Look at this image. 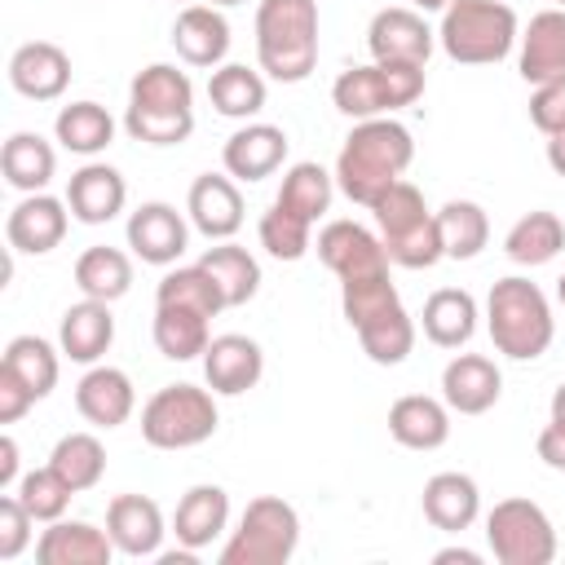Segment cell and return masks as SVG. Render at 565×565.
I'll use <instances>...</instances> for the list:
<instances>
[{
	"label": "cell",
	"mask_w": 565,
	"mask_h": 565,
	"mask_svg": "<svg viewBox=\"0 0 565 565\" xmlns=\"http://www.w3.org/2000/svg\"><path fill=\"white\" fill-rule=\"evenodd\" d=\"M411 159H415V141H411V128L406 124H397L393 115L358 119L353 132L340 146L335 185H340V194L349 203L371 207L393 181H402V172L411 168Z\"/></svg>",
	"instance_id": "cell-1"
},
{
	"label": "cell",
	"mask_w": 565,
	"mask_h": 565,
	"mask_svg": "<svg viewBox=\"0 0 565 565\" xmlns=\"http://www.w3.org/2000/svg\"><path fill=\"white\" fill-rule=\"evenodd\" d=\"M124 128L146 146H181L194 132V84L172 62H150L128 84Z\"/></svg>",
	"instance_id": "cell-2"
},
{
	"label": "cell",
	"mask_w": 565,
	"mask_h": 565,
	"mask_svg": "<svg viewBox=\"0 0 565 565\" xmlns=\"http://www.w3.org/2000/svg\"><path fill=\"white\" fill-rule=\"evenodd\" d=\"M256 62L278 84L309 79L318 66V0H260Z\"/></svg>",
	"instance_id": "cell-3"
},
{
	"label": "cell",
	"mask_w": 565,
	"mask_h": 565,
	"mask_svg": "<svg viewBox=\"0 0 565 565\" xmlns=\"http://www.w3.org/2000/svg\"><path fill=\"white\" fill-rule=\"evenodd\" d=\"M486 327H490V340L503 358L512 362H534L552 349V335H556V318H552V305L543 296L539 282L521 278V274H508L490 287L486 296Z\"/></svg>",
	"instance_id": "cell-4"
},
{
	"label": "cell",
	"mask_w": 565,
	"mask_h": 565,
	"mask_svg": "<svg viewBox=\"0 0 565 565\" xmlns=\"http://www.w3.org/2000/svg\"><path fill=\"white\" fill-rule=\"evenodd\" d=\"M521 40V22L508 0H450L441 9L437 44L459 66H494Z\"/></svg>",
	"instance_id": "cell-5"
},
{
	"label": "cell",
	"mask_w": 565,
	"mask_h": 565,
	"mask_svg": "<svg viewBox=\"0 0 565 565\" xmlns=\"http://www.w3.org/2000/svg\"><path fill=\"white\" fill-rule=\"evenodd\" d=\"M296 547H300V512L278 494H256L243 508L238 530H230L216 561L221 565H287Z\"/></svg>",
	"instance_id": "cell-6"
},
{
	"label": "cell",
	"mask_w": 565,
	"mask_h": 565,
	"mask_svg": "<svg viewBox=\"0 0 565 565\" xmlns=\"http://www.w3.org/2000/svg\"><path fill=\"white\" fill-rule=\"evenodd\" d=\"M216 393L199 384H163L141 406V437L154 450H190L216 433Z\"/></svg>",
	"instance_id": "cell-7"
},
{
	"label": "cell",
	"mask_w": 565,
	"mask_h": 565,
	"mask_svg": "<svg viewBox=\"0 0 565 565\" xmlns=\"http://www.w3.org/2000/svg\"><path fill=\"white\" fill-rule=\"evenodd\" d=\"M424 97V66L411 62H366L340 71L331 84V102L349 119H380Z\"/></svg>",
	"instance_id": "cell-8"
},
{
	"label": "cell",
	"mask_w": 565,
	"mask_h": 565,
	"mask_svg": "<svg viewBox=\"0 0 565 565\" xmlns=\"http://www.w3.org/2000/svg\"><path fill=\"white\" fill-rule=\"evenodd\" d=\"M486 543L499 565H552L556 530L534 499H499L486 516Z\"/></svg>",
	"instance_id": "cell-9"
},
{
	"label": "cell",
	"mask_w": 565,
	"mask_h": 565,
	"mask_svg": "<svg viewBox=\"0 0 565 565\" xmlns=\"http://www.w3.org/2000/svg\"><path fill=\"white\" fill-rule=\"evenodd\" d=\"M433 44H437V31L424 22L419 9L411 4H393V9H380L366 26V49H371V62H411V66H428L433 57Z\"/></svg>",
	"instance_id": "cell-10"
},
{
	"label": "cell",
	"mask_w": 565,
	"mask_h": 565,
	"mask_svg": "<svg viewBox=\"0 0 565 565\" xmlns=\"http://www.w3.org/2000/svg\"><path fill=\"white\" fill-rule=\"evenodd\" d=\"M128 247H132V256H141L146 265H177L181 256H185V247H190V225H185V216L172 207V203H163V199H150V203H141L132 216H128Z\"/></svg>",
	"instance_id": "cell-11"
},
{
	"label": "cell",
	"mask_w": 565,
	"mask_h": 565,
	"mask_svg": "<svg viewBox=\"0 0 565 565\" xmlns=\"http://www.w3.org/2000/svg\"><path fill=\"white\" fill-rule=\"evenodd\" d=\"M66 225H71L66 199H53L40 190V194H22L13 203L9 221H4V238L22 256H44L66 238Z\"/></svg>",
	"instance_id": "cell-12"
},
{
	"label": "cell",
	"mask_w": 565,
	"mask_h": 565,
	"mask_svg": "<svg viewBox=\"0 0 565 565\" xmlns=\"http://www.w3.org/2000/svg\"><path fill=\"white\" fill-rule=\"evenodd\" d=\"M185 212L203 238H212V243L234 238L243 230V190L230 172H203V177H194V185L185 194Z\"/></svg>",
	"instance_id": "cell-13"
},
{
	"label": "cell",
	"mask_w": 565,
	"mask_h": 565,
	"mask_svg": "<svg viewBox=\"0 0 565 565\" xmlns=\"http://www.w3.org/2000/svg\"><path fill=\"white\" fill-rule=\"evenodd\" d=\"M260 375H265V353L252 335L225 331V335H212V344L203 349V380L221 397H238L256 388Z\"/></svg>",
	"instance_id": "cell-14"
},
{
	"label": "cell",
	"mask_w": 565,
	"mask_h": 565,
	"mask_svg": "<svg viewBox=\"0 0 565 565\" xmlns=\"http://www.w3.org/2000/svg\"><path fill=\"white\" fill-rule=\"evenodd\" d=\"M9 84L26 102H57L71 84V57L53 40H26L9 57Z\"/></svg>",
	"instance_id": "cell-15"
},
{
	"label": "cell",
	"mask_w": 565,
	"mask_h": 565,
	"mask_svg": "<svg viewBox=\"0 0 565 565\" xmlns=\"http://www.w3.org/2000/svg\"><path fill=\"white\" fill-rule=\"evenodd\" d=\"M106 534H110L115 552L146 561V556H159L168 530H163V512L150 494H115L106 508Z\"/></svg>",
	"instance_id": "cell-16"
},
{
	"label": "cell",
	"mask_w": 565,
	"mask_h": 565,
	"mask_svg": "<svg viewBox=\"0 0 565 565\" xmlns=\"http://www.w3.org/2000/svg\"><path fill=\"white\" fill-rule=\"evenodd\" d=\"M318 260L335 274V278H353V274H371V269H388V252L384 238L371 234L358 221H327L318 230Z\"/></svg>",
	"instance_id": "cell-17"
},
{
	"label": "cell",
	"mask_w": 565,
	"mask_h": 565,
	"mask_svg": "<svg viewBox=\"0 0 565 565\" xmlns=\"http://www.w3.org/2000/svg\"><path fill=\"white\" fill-rule=\"evenodd\" d=\"M124 203H128V181L110 163H93L88 159L66 181V207H71V216L79 225H106V221H115L124 212Z\"/></svg>",
	"instance_id": "cell-18"
},
{
	"label": "cell",
	"mask_w": 565,
	"mask_h": 565,
	"mask_svg": "<svg viewBox=\"0 0 565 565\" xmlns=\"http://www.w3.org/2000/svg\"><path fill=\"white\" fill-rule=\"evenodd\" d=\"M503 393V375L486 353H455L441 371V402L459 415H486Z\"/></svg>",
	"instance_id": "cell-19"
},
{
	"label": "cell",
	"mask_w": 565,
	"mask_h": 565,
	"mask_svg": "<svg viewBox=\"0 0 565 565\" xmlns=\"http://www.w3.org/2000/svg\"><path fill=\"white\" fill-rule=\"evenodd\" d=\"M221 163L234 181H265L287 163V132L278 124H243L225 137Z\"/></svg>",
	"instance_id": "cell-20"
},
{
	"label": "cell",
	"mask_w": 565,
	"mask_h": 565,
	"mask_svg": "<svg viewBox=\"0 0 565 565\" xmlns=\"http://www.w3.org/2000/svg\"><path fill=\"white\" fill-rule=\"evenodd\" d=\"M75 411L93 428L128 424V415L137 411V388H132L128 371H119V366H88L84 380L75 384Z\"/></svg>",
	"instance_id": "cell-21"
},
{
	"label": "cell",
	"mask_w": 565,
	"mask_h": 565,
	"mask_svg": "<svg viewBox=\"0 0 565 565\" xmlns=\"http://www.w3.org/2000/svg\"><path fill=\"white\" fill-rule=\"evenodd\" d=\"M521 57L516 71L525 84H552L565 79V9H543L530 18V26L521 31Z\"/></svg>",
	"instance_id": "cell-22"
},
{
	"label": "cell",
	"mask_w": 565,
	"mask_h": 565,
	"mask_svg": "<svg viewBox=\"0 0 565 565\" xmlns=\"http://www.w3.org/2000/svg\"><path fill=\"white\" fill-rule=\"evenodd\" d=\"M110 344H115V313H110L106 300H88L84 296L79 305H71L62 313V322H57V349H62V358H71L79 366H97Z\"/></svg>",
	"instance_id": "cell-23"
},
{
	"label": "cell",
	"mask_w": 565,
	"mask_h": 565,
	"mask_svg": "<svg viewBox=\"0 0 565 565\" xmlns=\"http://www.w3.org/2000/svg\"><path fill=\"white\" fill-rule=\"evenodd\" d=\"M115 543L106 530H97L93 521H49V530H40L35 539V561L40 565H110Z\"/></svg>",
	"instance_id": "cell-24"
},
{
	"label": "cell",
	"mask_w": 565,
	"mask_h": 565,
	"mask_svg": "<svg viewBox=\"0 0 565 565\" xmlns=\"http://www.w3.org/2000/svg\"><path fill=\"white\" fill-rule=\"evenodd\" d=\"M172 44L185 66H221L230 53V22L216 4H185L172 22Z\"/></svg>",
	"instance_id": "cell-25"
},
{
	"label": "cell",
	"mask_w": 565,
	"mask_h": 565,
	"mask_svg": "<svg viewBox=\"0 0 565 565\" xmlns=\"http://www.w3.org/2000/svg\"><path fill=\"white\" fill-rule=\"evenodd\" d=\"M388 437L406 450H437L450 441V406L428 393H406L388 406Z\"/></svg>",
	"instance_id": "cell-26"
},
{
	"label": "cell",
	"mask_w": 565,
	"mask_h": 565,
	"mask_svg": "<svg viewBox=\"0 0 565 565\" xmlns=\"http://www.w3.org/2000/svg\"><path fill=\"white\" fill-rule=\"evenodd\" d=\"M419 508H424V521L433 530L463 534L481 516V490H477V481L468 472H437V477L424 481Z\"/></svg>",
	"instance_id": "cell-27"
},
{
	"label": "cell",
	"mask_w": 565,
	"mask_h": 565,
	"mask_svg": "<svg viewBox=\"0 0 565 565\" xmlns=\"http://www.w3.org/2000/svg\"><path fill=\"white\" fill-rule=\"evenodd\" d=\"M225 530H230V494H225L221 486H207V481H203V486H190V490L181 494L177 512H172V534H177V543L203 552V547H212Z\"/></svg>",
	"instance_id": "cell-28"
},
{
	"label": "cell",
	"mask_w": 565,
	"mask_h": 565,
	"mask_svg": "<svg viewBox=\"0 0 565 565\" xmlns=\"http://www.w3.org/2000/svg\"><path fill=\"white\" fill-rule=\"evenodd\" d=\"M477 300L463 291V287H437L428 300H424V313H419V327L424 335L437 344V349H463L477 331Z\"/></svg>",
	"instance_id": "cell-29"
},
{
	"label": "cell",
	"mask_w": 565,
	"mask_h": 565,
	"mask_svg": "<svg viewBox=\"0 0 565 565\" xmlns=\"http://www.w3.org/2000/svg\"><path fill=\"white\" fill-rule=\"evenodd\" d=\"M0 172L18 194H40L57 172V150L40 132H13L0 150Z\"/></svg>",
	"instance_id": "cell-30"
},
{
	"label": "cell",
	"mask_w": 565,
	"mask_h": 565,
	"mask_svg": "<svg viewBox=\"0 0 565 565\" xmlns=\"http://www.w3.org/2000/svg\"><path fill=\"white\" fill-rule=\"evenodd\" d=\"M561 247H565V225H561V216H556V212H547V207L525 212V216L508 230V238H503L508 260H512V265H525V269L556 260V256H561Z\"/></svg>",
	"instance_id": "cell-31"
},
{
	"label": "cell",
	"mask_w": 565,
	"mask_h": 565,
	"mask_svg": "<svg viewBox=\"0 0 565 565\" xmlns=\"http://www.w3.org/2000/svg\"><path fill=\"white\" fill-rule=\"evenodd\" d=\"M212 318L194 313V309H177V305H154V349L168 358V362H194L203 358V349L212 344Z\"/></svg>",
	"instance_id": "cell-32"
},
{
	"label": "cell",
	"mask_w": 565,
	"mask_h": 565,
	"mask_svg": "<svg viewBox=\"0 0 565 565\" xmlns=\"http://www.w3.org/2000/svg\"><path fill=\"white\" fill-rule=\"evenodd\" d=\"M265 75L243 66V62H221L207 79V97L216 106V115L225 119H252L265 110Z\"/></svg>",
	"instance_id": "cell-33"
},
{
	"label": "cell",
	"mask_w": 565,
	"mask_h": 565,
	"mask_svg": "<svg viewBox=\"0 0 565 565\" xmlns=\"http://www.w3.org/2000/svg\"><path fill=\"white\" fill-rule=\"evenodd\" d=\"M53 137H57L71 154L93 159V154H102V150L115 141V119H110V110H106L102 102H88V97H84V102H71V106L57 110Z\"/></svg>",
	"instance_id": "cell-34"
},
{
	"label": "cell",
	"mask_w": 565,
	"mask_h": 565,
	"mask_svg": "<svg viewBox=\"0 0 565 565\" xmlns=\"http://www.w3.org/2000/svg\"><path fill=\"white\" fill-rule=\"evenodd\" d=\"M199 265L216 278V287H221V296H225L230 309L247 305V300L260 291V265H256V256H252L247 247L230 243V238L212 243V247L199 256Z\"/></svg>",
	"instance_id": "cell-35"
},
{
	"label": "cell",
	"mask_w": 565,
	"mask_h": 565,
	"mask_svg": "<svg viewBox=\"0 0 565 565\" xmlns=\"http://www.w3.org/2000/svg\"><path fill=\"white\" fill-rule=\"evenodd\" d=\"M75 287H79L88 300L115 305V300L128 296V287H132V260H128V252L106 247V243L84 247L79 260H75Z\"/></svg>",
	"instance_id": "cell-36"
},
{
	"label": "cell",
	"mask_w": 565,
	"mask_h": 565,
	"mask_svg": "<svg viewBox=\"0 0 565 565\" xmlns=\"http://www.w3.org/2000/svg\"><path fill=\"white\" fill-rule=\"evenodd\" d=\"M437 234L450 260H472L490 243V216L472 199H450L446 207H437Z\"/></svg>",
	"instance_id": "cell-37"
},
{
	"label": "cell",
	"mask_w": 565,
	"mask_h": 565,
	"mask_svg": "<svg viewBox=\"0 0 565 565\" xmlns=\"http://www.w3.org/2000/svg\"><path fill=\"white\" fill-rule=\"evenodd\" d=\"M331 194H335V172H327L322 163H291L282 172V185H278L274 203L318 225V216L331 212Z\"/></svg>",
	"instance_id": "cell-38"
},
{
	"label": "cell",
	"mask_w": 565,
	"mask_h": 565,
	"mask_svg": "<svg viewBox=\"0 0 565 565\" xmlns=\"http://www.w3.org/2000/svg\"><path fill=\"white\" fill-rule=\"evenodd\" d=\"M154 305L194 309L203 318H216L221 309H230L225 296H221V287H216V278L203 265H177V269H168L159 278V287H154Z\"/></svg>",
	"instance_id": "cell-39"
},
{
	"label": "cell",
	"mask_w": 565,
	"mask_h": 565,
	"mask_svg": "<svg viewBox=\"0 0 565 565\" xmlns=\"http://www.w3.org/2000/svg\"><path fill=\"white\" fill-rule=\"evenodd\" d=\"M358 344L375 366H397L415 349V318L402 305H393V309H384L358 327Z\"/></svg>",
	"instance_id": "cell-40"
},
{
	"label": "cell",
	"mask_w": 565,
	"mask_h": 565,
	"mask_svg": "<svg viewBox=\"0 0 565 565\" xmlns=\"http://www.w3.org/2000/svg\"><path fill=\"white\" fill-rule=\"evenodd\" d=\"M57 353H62V349H53V344L40 340V335H13V340L4 344L0 366L13 371V375L35 393V402H40V397H49V393L57 388V371H62Z\"/></svg>",
	"instance_id": "cell-41"
},
{
	"label": "cell",
	"mask_w": 565,
	"mask_h": 565,
	"mask_svg": "<svg viewBox=\"0 0 565 565\" xmlns=\"http://www.w3.org/2000/svg\"><path fill=\"white\" fill-rule=\"evenodd\" d=\"M49 463L62 472V481H66L75 494H84V490H93V486L102 481V472H106V446H102L93 433H66V437H57Z\"/></svg>",
	"instance_id": "cell-42"
},
{
	"label": "cell",
	"mask_w": 565,
	"mask_h": 565,
	"mask_svg": "<svg viewBox=\"0 0 565 565\" xmlns=\"http://www.w3.org/2000/svg\"><path fill=\"white\" fill-rule=\"evenodd\" d=\"M402 305L397 300V287L388 278V269H371V274H353V278H340V309H344V322L358 331L362 322H371L375 313Z\"/></svg>",
	"instance_id": "cell-43"
},
{
	"label": "cell",
	"mask_w": 565,
	"mask_h": 565,
	"mask_svg": "<svg viewBox=\"0 0 565 565\" xmlns=\"http://www.w3.org/2000/svg\"><path fill=\"white\" fill-rule=\"evenodd\" d=\"M13 494L26 503V512L35 516V521H62L66 516V508H71V486L62 481V472L53 468V463H44V468H35V472H22L18 477V486H13Z\"/></svg>",
	"instance_id": "cell-44"
},
{
	"label": "cell",
	"mask_w": 565,
	"mask_h": 565,
	"mask_svg": "<svg viewBox=\"0 0 565 565\" xmlns=\"http://www.w3.org/2000/svg\"><path fill=\"white\" fill-rule=\"evenodd\" d=\"M256 234H260V247H265L274 260H300V256L313 247V221H305V216H296V212H287V207H278V203L260 216Z\"/></svg>",
	"instance_id": "cell-45"
},
{
	"label": "cell",
	"mask_w": 565,
	"mask_h": 565,
	"mask_svg": "<svg viewBox=\"0 0 565 565\" xmlns=\"http://www.w3.org/2000/svg\"><path fill=\"white\" fill-rule=\"evenodd\" d=\"M371 212H375L380 238H393V234H402V230H411V225H419V221L433 216L428 203H424V194H419V185H411L406 177L393 181V185L371 203Z\"/></svg>",
	"instance_id": "cell-46"
},
{
	"label": "cell",
	"mask_w": 565,
	"mask_h": 565,
	"mask_svg": "<svg viewBox=\"0 0 565 565\" xmlns=\"http://www.w3.org/2000/svg\"><path fill=\"white\" fill-rule=\"evenodd\" d=\"M384 252H388V260L402 265V269H433V265L446 256L441 234H437V212H433L428 221H419V225H411V230L384 238Z\"/></svg>",
	"instance_id": "cell-47"
},
{
	"label": "cell",
	"mask_w": 565,
	"mask_h": 565,
	"mask_svg": "<svg viewBox=\"0 0 565 565\" xmlns=\"http://www.w3.org/2000/svg\"><path fill=\"white\" fill-rule=\"evenodd\" d=\"M31 525H35V516L26 512V503L18 494H4L0 499V561H13L26 552Z\"/></svg>",
	"instance_id": "cell-48"
},
{
	"label": "cell",
	"mask_w": 565,
	"mask_h": 565,
	"mask_svg": "<svg viewBox=\"0 0 565 565\" xmlns=\"http://www.w3.org/2000/svg\"><path fill=\"white\" fill-rule=\"evenodd\" d=\"M530 124L552 137L565 128V79H552V84H534L530 93Z\"/></svg>",
	"instance_id": "cell-49"
},
{
	"label": "cell",
	"mask_w": 565,
	"mask_h": 565,
	"mask_svg": "<svg viewBox=\"0 0 565 565\" xmlns=\"http://www.w3.org/2000/svg\"><path fill=\"white\" fill-rule=\"evenodd\" d=\"M31 406H35V393H31L13 371L0 366V424H18Z\"/></svg>",
	"instance_id": "cell-50"
},
{
	"label": "cell",
	"mask_w": 565,
	"mask_h": 565,
	"mask_svg": "<svg viewBox=\"0 0 565 565\" xmlns=\"http://www.w3.org/2000/svg\"><path fill=\"white\" fill-rule=\"evenodd\" d=\"M534 450H539V459L547 468L565 472V419H547L543 433H539V441H534Z\"/></svg>",
	"instance_id": "cell-51"
},
{
	"label": "cell",
	"mask_w": 565,
	"mask_h": 565,
	"mask_svg": "<svg viewBox=\"0 0 565 565\" xmlns=\"http://www.w3.org/2000/svg\"><path fill=\"white\" fill-rule=\"evenodd\" d=\"M18 486V441L4 433L0 437V490H13Z\"/></svg>",
	"instance_id": "cell-52"
},
{
	"label": "cell",
	"mask_w": 565,
	"mask_h": 565,
	"mask_svg": "<svg viewBox=\"0 0 565 565\" xmlns=\"http://www.w3.org/2000/svg\"><path fill=\"white\" fill-rule=\"evenodd\" d=\"M433 561L437 565H481V552H472V547H441V552H433Z\"/></svg>",
	"instance_id": "cell-53"
},
{
	"label": "cell",
	"mask_w": 565,
	"mask_h": 565,
	"mask_svg": "<svg viewBox=\"0 0 565 565\" xmlns=\"http://www.w3.org/2000/svg\"><path fill=\"white\" fill-rule=\"evenodd\" d=\"M547 168H552L556 177H565V128L547 137Z\"/></svg>",
	"instance_id": "cell-54"
},
{
	"label": "cell",
	"mask_w": 565,
	"mask_h": 565,
	"mask_svg": "<svg viewBox=\"0 0 565 565\" xmlns=\"http://www.w3.org/2000/svg\"><path fill=\"white\" fill-rule=\"evenodd\" d=\"M552 419H565V380H561L556 393H552Z\"/></svg>",
	"instance_id": "cell-55"
},
{
	"label": "cell",
	"mask_w": 565,
	"mask_h": 565,
	"mask_svg": "<svg viewBox=\"0 0 565 565\" xmlns=\"http://www.w3.org/2000/svg\"><path fill=\"white\" fill-rule=\"evenodd\" d=\"M450 0H411V9H419V13H441Z\"/></svg>",
	"instance_id": "cell-56"
},
{
	"label": "cell",
	"mask_w": 565,
	"mask_h": 565,
	"mask_svg": "<svg viewBox=\"0 0 565 565\" xmlns=\"http://www.w3.org/2000/svg\"><path fill=\"white\" fill-rule=\"evenodd\" d=\"M207 4H216V9H230V4H243V0H207Z\"/></svg>",
	"instance_id": "cell-57"
},
{
	"label": "cell",
	"mask_w": 565,
	"mask_h": 565,
	"mask_svg": "<svg viewBox=\"0 0 565 565\" xmlns=\"http://www.w3.org/2000/svg\"><path fill=\"white\" fill-rule=\"evenodd\" d=\"M556 300L565 305V274H561V282H556Z\"/></svg>",
	"instance_id": "cell-58"
},
{
	"label": "cell",
	"mask_w": 565,
	"mask_h": 565,
	"mask_svg": "<svg viewBox=\"0 0 565 565\" xmlns=\"http://www.w3.org/2000/svg\"><path fill=\"white\" fill-rule=\"evenodd\" d=\"M552 4H556V9H565V0H552Z\"/></svg>",
	"instance_id": "cell-59"
},
{
	"label": "cell",
	"mask_w": 565,
	"mask_h": 565,
	"mask_svg": "<svg viewBox=\"0 0 565 565\" xmlns=\"http://www.w3.org/2000/svg\"><path fill=\"white\" fill-rule=\"evenodd\" d=\"M181 4H190V0H181Z\"/></svg>",
	"instance_id": "cell-60"
}]
</instances>
